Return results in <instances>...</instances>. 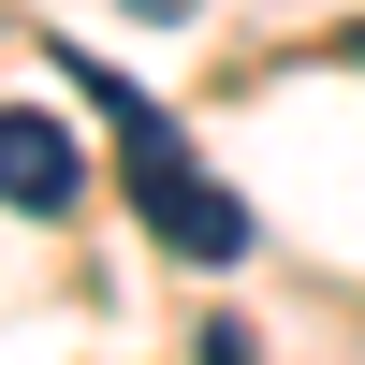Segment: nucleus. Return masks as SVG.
<instances>
[{"instance_id":"20e7f679","label":"nucleus","mask_w":365,"mask_h":365,"mask_svg":"<svg viewBox=\"0 0 365 365\" xmlns=\"http://www.w3.org/2000/svg\"><path fill=\"white\" fill-rule=\"evenodd\" d=\"M132 15H146V29H175V15H205V0H132Z\"/></svg>"},{"instance_id":"39448f33","label":"nucleus","mask_w":365,"mask_h":365,"mask_svg":"<svg viewBox=\"0 0 365 365\" xmlns=\"http://www.w3.org/2000/svg\"><path fill=\"white\" fill-rule=\"evenodd\" d=\"M336 44H351V58H365V29H336Z\"/></svg>"},{"instance_id":"f257e3e1","label":"nucleus","mask_w":365,"mask_h":365,"mask_svg":"<svg viewBox=\"0 0 365 365\" xmlns=\"http://www.w3.org/2000/svg\"><path fill=\"white\" fill-rule=\"evenodd\" d=\"M58 88H73V103L117 132V161H132V205H146V234H161L175 263H249V205H234L220 175L190 161V132H175V117L146 103L132 73H103V58H58Z\"/></svg>"},{"instance_id":"f03ea898","label":"nucleus","mask_w":365,"mask_h":365,"mask_svg":"<svg viewBox=\"0 0 365 365\" xmlns=\"http://www.w3.org/2000/svg\"><path fill=\"white\" fill-rule=\"evenodd\" d=\"M0 190H15V220H29V234L73 220V205H88V146L58 132L44 103H15V117H0Z\"/></svg>"},{"instance_id":"7ed1b4c3","label":"nucleus","mask_w":365,"mask_h":365,"mask_svg":"<svg viewBox=\"0 0 365 365\" xmlns=\"http://www.w3.org/2000/svg\"><path fill=\"white\" fill-rule=\"evenodd\" d=\"M190 365H263V351H249V322H205V351H190Z\"/></svg>"}]
</instances>
